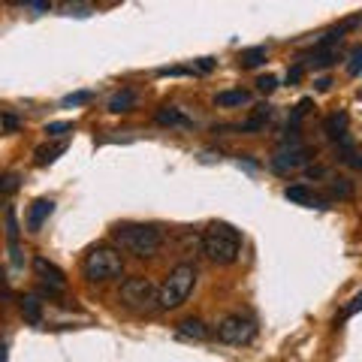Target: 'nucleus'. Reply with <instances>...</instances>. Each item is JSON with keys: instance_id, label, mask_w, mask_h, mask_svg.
<instances>
[{"instance_id": "obj_1", "label": "nucleus", "mask_w": 362, "mask_h": 362, "mask_svg": "<svg viewBox=\"0 0 362 362\" xmlns=\"http://www.w3.org/2000/svg\"><path fill=\"white\" fill-rule=\"evenodd\" d=\"M112 242L136 259H151L160 254L163 233L160 226H151V223H115L112 226Z\"/></svg>"}, {"instance_id": "obj_2", "label": "nucleus", "mask_w": 362, "mask_h": 362, "mask_svg": "<svg viewBox=\"0 0 362 362\" xmlns=\"http://www.w3.org/2000/svg\"><path fill=\"white\" fill-rule=\"evenodd\" d=\"M202 254L218 266H233L242 254V233L230 223L214 221L202 233Z\"/></svg>"}, {"instance_id": "obj_3", "label": "nucleus", "mask_w": 362, "mask_h": 362, "mask_svg": "<svg viewBox=\"0 0 362 362\" xmlns=\"http://www.w3.org/2000/svg\"><path fill=\"white\" fill-rule=\"evenodd\" d=\"M197 287V266L181 263L163 278V284L157 287V308L160 311H175L187 302V296Z\"/></svg>"}, {"instance_id": "obj_4", "label": "nucleus", "mask_w": 362, "mask_h": 362, "mask_svg": "<svg viewBox=\"0 0 362 362\" xmlns=\"http://www.w3.org/2000/svg\"><path fill=\"white\" fill-rule=\"evenodd\" d=\"M82 272L88 281L94 284H106V281H115L124 275V259L115 247H106V245H97L90 247L82 259Z\"/></svg>"}, {"instance_id": "obj_5", "label": "nucleus", "mask_w": 362, "mask_h": 362, "mask_svg": "<svg viewBox=\"0 0 362 362\" xmlns=\"http://www.w3.org/2000/svg\"><path fill=\"white\" fill-rule=\"evenodd\" d=\"M308 160H311V148L302 142L299 130H287L284 142L278 145L275 157H272V169L281 175H290V173H296V169H302Z\"/></svg>"}, {"instance_id": "obj_6", "label": "nucleus", "mask_w": 362, "mask_h": 362, "mask_svg": "<svg viewBox=\"0 0 362 362\" xmlns=\"http://www.w3.org/2000/svg\"><path fill=\"white\" fill-rule=\"evenodd\" d=\"M121 305L124 308H130L136 314H151L157 308V287L151 278H127L121 284Z\"/></svg>"}, {"instance_id": "obj_7", "label": "nucleus", "mask_w": 362, "mask_h": 362, "mask_svg": "<svg viewBox=\"0 0 362 362\" xmlns=\"http://www.w3.org/2000/svg\"><path fill=\"white\" fill-rule=\"evenodd\" d=\"M254 338H257V323L245 314H230L218 323V341L230 344V347H245V344H251Z\"/></svg>"}, {"instance_id": "obj_8", "label": "nucleus", "mask_w": 362, "mask_h": 362, "mask_svg": "<svg viewBox=\"0 0 362 362\" xmlns=\"http://www.w3.org/2000/svg\"><path fill=\"white\" fill-rule=\"evenodd\" d=\"M33 269H37V275L49 284V290H64L66 287V278H64V272L54 266V263H49L45 257H37L33 259Z\"/></svg>"}, {"instance_id": "obj_9", "label": "nucleus", "mask_w": 362, "mask_h": 362, "mask_svg": "<svg viewBox=\"0 0 362 362\" xmlns=\"http://www.w3.org/2000/svg\"><path fill=\"white\" fill-rule=\"evenodd\" d=\"M54 211V202L52 199H37L33 206L28 209V218H25V226L28 233H40V226L45 223V218Z\"/></svg>"}, {"instance_id": "obj_10", "label": "nucleus", "mask_w": 362, "mask_h": 362, "mask_svg": "<svg viewBox=\"0 0 362 362\" xmlns=\"http://www.w3.org/2000/svg\"><path fill=\"white\" fill-rule=\"evenodd\" d=\"M154 121L160 124V127H178V130H190V127H194V121H190L185 112L175 109V106H163V109L154 115Z\"/></svg>"}, {"instance_id": "obj_11", "label": "nucleus", "mask_w": 362, "mask_h": 362, "mask_svg": "<svg viewBox=\"0 0 362 362\" xmlns=\"http://www.w3.org/2000/svg\"><path fill=\"white\" fill-rule=\"evenodd\" d=\"M284 197L290 199V202H299V206H308V209H323V197H317L314 190H308L305 185H293V187H287L284 190Z\"/></svg>"}, {"instance_id": "obj_12", "label": "nucleus", "mask_w": 362, "mask_h": 362, "mask_svg": "<svg viewBox=\"0 0 362 362\" xmlns=\"http://www.w3.org/2000/svg\"><path fill=\"white\" fill-rule=\"evenodd\" d=\"M269 118H272V106L263 103V106H257V109H254V115L247 118V121H242L235 130H239V133H259V130L266 127V121H269Z\"/></svg>"}, {"instance_id": "obj_13", "label": "nucleus", "mask_w": 362, "mask_h": 362, "mask_svg": "<svg viewBox=\"0 0 362 362\" xmlns=\"http://www.w3.org/2000/svg\"><path fill=\"white\" fill-rule=\"evenodd\" d=\"M178 338H185V341H206L209 329L202 320H185V323H178Z\"/></svg>"}, {"instance_id": "obj_14", "label": "nucleus", "mask_w": 362, "mask_h": 362, "mask_svg": "<svg viewBox=\"0 0 362 362\" xmlns=\"http://www.w3.org/2000/svg\"><path fill=\"white\" fill-rule=\"evenodd\" d=\"M347 115L344 112H335V115H329L326 118V136L335 142V139H341V136H347Z\"/></svg>"}, {"instance_id": "obj_15", "label": "nucleus", "mask_w": 362, "mask_h": 362, "mask_svg": "<svg viewBox=\"0 0 362 362\" xmlns=\"http://www.w3.org/2000/svg\"><path fill=\"white\" fill-rule=\"evenodd\" d=\"M214 103H218L221 109H230V106H245V103H251V94H247V90H223V94L214 97Z\"/></svg>"}, {"instance_id": "obj_16", "label": "nucleus", "mask_w": 362, "mask_h": 362, "mask_svg": "<svg viewBox=\"0 0 362 362\" xmlns=\"http://www.w3.org/2000/svg\"><path fill=\"white\" fill-rule=\"evenodd\" d=\"M266 61V45H254V49H245L239 54V66L242 70H254V66H259Z\"/></svg>"}, {"instance_id": "obj_17", "label": "nucleus", "mask_w": 362, "mask_h": 362, "mask_svg": "<svg viewBox=\"0 0 362 362\" xmlns=\"http://www.w3.org/2000/svg\"><path fill=\"white\" fill-rule=\"evenodd\" d=\"M133 106H136V94H133V90H118V94L109 100V112H115V115H121V112H130Z\"/></svg>"}, {"instance_id": "obj_18", "label": "nucleus", "mask_w": 362, "mask_h": 362, "mask_svg": "<svg viewBox=\"0 0 362 362\" xmlns=\"http://www.w3.org/2000/svg\"><path fill=\"white\" fill-rule=\"evenodd\" d=\"M354 197V185H350V178H335L329 185V199H350Z\"/></svg>"}, {"instance_id": "obj_19", "label": "nucleus", "mask_w": 362, "mask_h": 362, "mask_svg": "<svg viewBox=\"0 0 362 362\" xmlns=\"http://www.w3.org/2000/svg\"><path fill=\"white\" fill-rule=\"evenodd\" d=\"M66 151V142H58V145H52V148H37V163L45 166V163H52L58 154Z\"/></svg>"}, {"instance_id": "obj_20", "label": "nucleus", "mask_w": 362, "mask_h": 362, "mask_svg": "<svg viewBox=\"0 0 362 362\" xmlns=\"http://www.w3.org/2000/svg\"><path fill=\"white\" fill-rule=\"evenodd\" d=\"M21 311H25L28 323H33V326L40 323V302H37V296H28L25 302H21Z\"/></svg>"}, {"instance_id": "obj_21", "label": "nucleus", "mask_w": 362, "mask_h": 362, "mask_svg": "<svg viewBox=\"0 0 362 362\" xmlns=\"http://www.w3.org/2000/svg\"><path fill=\"white\" fill-rule=\"evenodd\" d=\"M347 73H350V76H359V73H362V45H356V49L350 52V58H347Z\"/></svg>"}, {"instance_id": "obj_22", "label": "nucleus", "mask_w": 362, "mask_h": 362, "mask_svg": "<svg viewBox=\"0 0 362 362\" xmlns=\"http://www.w3.org/2000/svg\"><path fill=\"white\" fill-rule=\"evenodd\" d=\"M70 130H73L70 121H52V124H45V133H49V136H64V133H70Z\"/></svg>"}, {"instance_id": "obj_23", "label": "nucleus", "mask_w": 362, "mask_h": 362, "mask_svg": "<svg viewBox=\"0 0 362 362\" xmlns=\"http://www.w3.org/2000/svg\"><path fill=\"white\" fill-rule=\"evenodd\" d=\"M275 88H278V78H275V76H263V78H257V90H259V94H272Z\"/></svg>"}, {"instance_id": "obj_24", "label": "nucleus", "mask_w": 362, "mask_h": 362, "mask_svg": "<svg viewBox=\"0 0 362 362\" xmlns=\"http://www.w3.org/2000/svg\"><path fill=\"white\" fill-rule=\"evenodd\" d=\"M90 90H82V94H70V97H64V106H82V103H90Z\"/></svg>"}, {"instance_id": "obj_25", "label": "nucleus", "mask_w": 362, "mask_h": 362, "mask_svg": "<svg viewBox=\"0 0 362 362\" xmlns=\"http://www.w3.org/2000/svg\"><path fill=\"white\" fill-rule=\"evenodd\" d=\"M0 190H6V194H13V190H18V178H16V175L0 178Z\"/></svg>"}, {"instance_id": "obj_26", "label": "nucleus", "mask_w": 362, "mask_h": 362, "mask_svg": "<svg viewBox=\"0 0 362 362\" xmlns=\"http://www.w3.org/2000/svg\"><path fill=\"white\" fill-rule=\"evenodd\" d=\"M356 311H362V293H359V296H354V302L344 308V317H354Z\"/></svg>"}, {"instance_id": "obj_27", "label": "nucleus", "mask_w": 362, "mask_h": 362, "mask_svg": "<svg viewBox=\"0 0 362 362\" xmlns=\"http://www.w3.org/2000/svg\"><path fill=\"white\" fill-rule=\"evenodd\" d=\"M28 6H33V13H49V0H25Z\"/></svg>"}, {"instance_id": "obj_28", "label": "nucleus", "mask_w": 362, "mask_h": 362, "mask_svg": "<svg viewBox=\"0 0 362 362\" xmlns=\"http://www.w3.org/2000/svg\"><path fill=\"white\" fill-rule=\"evenodd\" d=\"M211 66H214V61H211V58H199V61H197V66H194V70H197V73H209Z\"/></svg>"}, {"instance_id": "obj_29", "label": "nucleus", "mask_w": 362, "mask_h": 362, "mask_svg": "<svg viewBox=\"0 0 362 362\" xmlns=\"http://www.w3.org/2000/svg\"><path fill=\"white\" fill-rule=\"evenodd\" d=\"M4 124H6V127H9V130H16V127H18V121H16V118H9V115L4 118Z\"/></svg>"}, {"instance_id": "obj_30", "label": "nucleus", "mask_w": 362, "mask_h": 362, "mask_svg": "<svg viewBox=\"0 0 362 362\" xmlns=\"http://www.w3.org/2000/svg\"><path fill=\"white\" fill-rule=\"evenodd\" d=\"M329 85H332L329 78H320V82H317V88H320V90H329Z\"/></svg>"}, {"instance_id": "obj_31", "label": "nucleus", "mask_w": 362, "mask_h": 362, "mask_svg": "<svg viewBox=\"0 0 362 362\" xmlns=\"http://www.w3.org/2000/svg\"><path fill=\"white\" fill-rule=\"evenodd\" d=\"M6 290V275H4V266H0V293Z\"/></svg>"}, {"instance_id": "obj_32", "label": "nucleus", "mask_w": 362, "mask_h": 362, "mask_svg": "<svg viewBox=\"0 0 362 362\" xmlns=\"http://www.w3.org/2000/svg\"><path fill=\"white\" fill-rule=\"evenodd\" d=\"M4 359H6V347H4V344H0V362H4Z\"/></svg>"}, {"instance_id": "obj_33", "label": "nucleus", "mask_w": 362, "mask_h": 362, "mask_svg": "<svg viewBox=\"0 0 362 362\" xmlns=\"http://www.w3.org/2000/svg\"><path fill=\"white\" fill-rule=\"evenodd\" d=\"M73 4H88V0H73Z\"/></svg>"}, {"instance_id": "obj_34", "label": "nucleus", "mask_w": 362, "mask_h": 362, "mask_svg": "<svg viewBox=\"0 0 362 362\" xmlns=\"http://www.w3.org/2000/svg\"><path fill=\"white\" fill-rule=\"evenodd\" d=\"M359 18H362V16H359Z\"/></svg>"}]
</instances>
